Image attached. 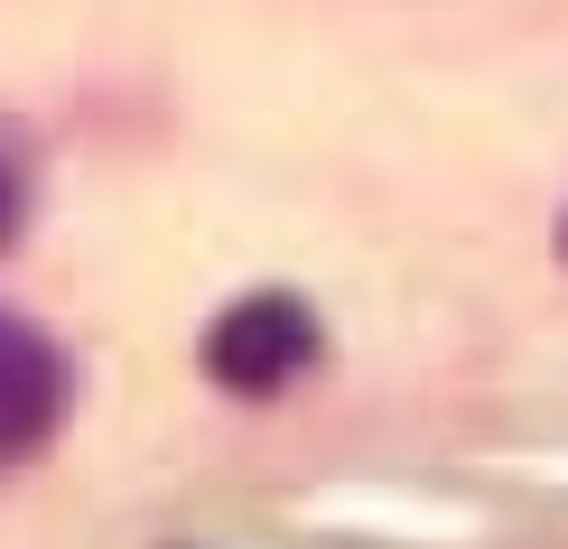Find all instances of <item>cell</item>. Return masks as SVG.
Segmentation results:
<instances>
[{"instance_id":"cell-1","label":"cell","mask_w":568,"mask_h":549,"mask_svg":"<svg viewBox=\"0 0 568 549\" xmlns=\"http://www.w3.org/2000/svg\"><path fill=\"white\" fill-rule=\"evenodd\" d=\"M205 382L215 392H233V400H280L290 382H307L317 373V354H326V336H317V307H307L298 289H252V298H233L215 326H205Z\"/></svg>"},{"instance_id":"cell-2","label":"cell","mask_w":568,"mask_h":549,"mask_svg":"<svg viewBox=\"0 0 568 549\" xmlns=\"http://www.w3.org/2000/svg\"><path fill=\"white\" fill-rule=\"evenodd\" d=\"M65 419V354L29 317H0V466H29Z\"/></svg>"},{"instance_id":"cell-3","label":"cell","mask_w":568,"mask_h":549,"mask_svg":"<svg viewBox=\"0 0 568 549\" xmlns=\"http://www.w3.org/2000/svg\"><path fill=\"white\" fill-rule=\"evenodd\" d=\"M10 233H19V177L0 169V252H10Z\"/></svg>"},{"instance_id":"cell-4","label":"cell","mask_w":568,"mask_h":549,"mask_svg":"<svg viewBox=\"0 0 568 549\" xmlns=\"http://www.w3.org/2000/svg\"><path fill=\"white\" fill-rule=\"evenodd\" d=\"M559 261H568V224H559Z\"/></svg>"}]
</instances>
